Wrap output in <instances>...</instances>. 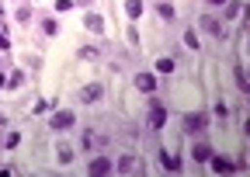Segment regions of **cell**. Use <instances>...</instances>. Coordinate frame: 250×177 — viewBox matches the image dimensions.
I'll list each match as a JSON object with an SVG mask.
<instances>
[{
	"label": "cell",
	"instance_id": "cell-1",
	"mask_svg": "<svg viewBox=\"0 0 250 177\" xmlns=\"http://www.w3.org/2000/svg\"><path fill=\"white\" fill-rule=\"evenodd\" d=\"M49 125H52L56 132H66V129L77 125V115H73V111H56V115L49 118Z\"/></svg>",
	"mask_w": 250,
	"mask_h": 177
},
{
	"label": "cell",
	"instance_id": "cell-2",
	"mask_svg": "<svg viewBox=\"0 0 250 177\" xmlns=\"http://www.w3.org/2000/svg\"><path fill=\"white\" fill-rule=\"evenodd\" d=\"M83 28H87V32H94V35H104V18L101 14H83Z\"/></svg>",
	"mask_w": 250,
	"mask_h": 177
},
{
	"label": "cell",
	"instance_id": "cell-3",
	"mask_svg": "<svg viewBox=\"0 0 250 177\" xmlns=\"http://www.w3.org/2000/svg\"><path fill=\"white\" fill-rule=\"evenodd\" d=\"M149 125H153V129H164V125H167V108H164V104H153V108H149Z\"/></svg>",
	"mask_w": 250,
	"mask_h": 177
},
{
	"label": "cell",
	"instance_id": "cell-4",
	"mask_svg": "<svg viewBox=\"0 0 250 177\" xmlns=\"http://www.w3.org/2000/svg\"><path fill=\"white\" fill-rule=\"evenodd\" d=\"M208 163H212V170H215V174H236V163H233V160H226V157H208Z\"/></svg>",
	"mask_w": 250,
	"mask_h": 177
},
{
	"label": "cell",
	"instance_id": "cell-5",
	"mask_svg": "<svg viewBox=\"0 0 250 177\" xmlns=\"http://www.w3.org/2000/svg\"><path fill=\"white\" fill-rule=\"evenodd\" d=\"M101 94H104V87H101V83H87L83 91H80V101L94 104V101H101Z\"/></svg>",
	"mask_w": 250,
	"mask_h": 177
},
{
	"label": "cell",
	"instance_id": "cell-6",
	"mask_svg": "<svg viewBox=\"0 0 250 177\" xmlns=\"http://www.w3.org/2000/svg\"><path fill=\"white\" fill-rule=\"evenodd\" d=\"M87 174H94V177H104V174H111V160H108V157H98V160L90 163V170H87Z\"/></svg>",
	"mask_w": 250,
	"mask_h": 177
},
{
	"label": "cell",
	"instance_id": "cell-7",
	"mask_svg": "<svg viewBox=\"0 0 250 177\" xmlns=\"http://www.w3.org/2000/svg\"><path fill=\"white\" fill-rule=\"evenodd\" d=\"M136 87H139L143 94H153V91H156V80H153V73H139V77H136Z\"/></svg>",
	"mask_w": 250,
	"mask_h": 177
},
{
	"label": "cell",
	"instance_id": "cell-8",
	"mask_svg": "<svg viewBox=\"0 0 250 177\" xmlns=\"http://www.w3.org/2000/svg\"><path fill=\"white\" fill-rule=\"evenodd\" d=\"M184 129L188 132H202L205 129V115H184Z\"/></svg>",
	"mask_w": 250,
	"mask_h": 177
},
{
	"label": "cell",
	"instance_id": "cell-9",
	"mask_svg": "<svg viewBox=\"0 0 250 177\" xmlns=\"http://www.w3.org/2000/svg\"><path fill=\"white\" fill-rule=\"evenodd\" d=\"M115 167H118V174H132L136 167H143V160H136V157H122Z\"/></svg>",
	"mask_w": 250,
	"mask_h": 177
},
{
	"label": "cell",
	"instance_id": "cell-10",
	"mask_svg": "<svg viewBox=\"0 0 250 177\" xmlns=\"http://www.w3.org/2000/svg\"><path fill=\"white\" fill-rule=\"evenodd\" d=\"M202 28H205L208 35H215V39H223V35H226V32H223V24H219L215 18H202Z\"/></svg>",
	"mask_w": 250,
	"mask_h": 177
},
{
	"label": "cell",
	"instance_id": "cell-11",
	"mask_svg": "<svg viewBox=\"0 0 250 177\" xmlns=\"http://www.w3.org/2000/svg\"><path fill=\"white\" fill-rule=\"evenodd\" d=\"M191 157H195V163H205V160L212 157V150H208L205 142H195V150H191Z\"/></svg>",
	"mask_w": 250,
	"mask_h": 177
},
{
	"label": "cell",
	"instance_id": "cell-12",
	"mask_svg": "<svg viewBox=\"0 0 250 177\" xmlns=\"http://www.w3.org/2000/svg\"><path fill=\"white\" fill-rule=\"evenodd\" d=\"M56 157H59V163H73V150L66 142H56Z\"/></svg>",
	"mask_w": 250,
	"mask_h": 177
},
{
	"label": "cell",
	"instance_id": "cell-13",
	"mask_svg": "<svg viewBox=\"0 0 250 177\" xmlns=\"http://www.w3.org/2000/svg\"><path fill=\"white\" fill-rule=\"evenodd\" d=\"M160 163H164L170 174H177V170H181V157H167V150L160 153Z\"/></svg>",
	"mask_w": 250,
	"mask_h": 177
},
{
	"label": "cell",
	"instance_id": "cell-14",
	"mask_svg": "<svg viewBox=\"0 0 250 177\" xmlns=\"http://www.w3.org/2000/svg\"><path fill=\"white\" fill-rule=\"evenodd\" d=\"M125 14H129V18H139V14H143V0H125Z\"/></svg>",
	"mask_w": 250,
	"mask_h": 177
},
{
	"label": "cell",
	"instance_id": "cell-15",
	"mask_svg": "<svg viewBox=\"0 0 250 177\" xmlns=\"http://www.w3.org/2000/svg\"><path fill=\"white\" fill-rule=\"evenodd\" d=\"M156 73H174V59H170V56L156 59Z\"/></svg>",
	"mask_w": 250,
	"mask_h": 177
},
{
	"label": "cell",
	"instance_id": "cell-16",
	"mask_svg": "<svg viewBox=\"0 0 250 177\" xmlns=\"http://www.w3.org/2000/svg\"><path fill=\"white\" fill-rule=\"evenodd\" d=\"M42 32H45V35H49V39H56V35H59V32H62V28H59V24H56V21H42Z\"/></svg>",
	"mask_w": 250,
	"mask_h": 177
},
{
	"label": "cell",
	"instance_id": "cell-17",
	"mask_svg": "<svg viewBox=\"0 0 250 177\" xmlns=\"http://www.w3.org/2000/svg\"><path fill=\"white\" fill-rule=\"evenodd\" d=\"M80 59H87V63H90V59H98V49H94V45H87V49H80Z\"/></svg>",
	"mask_w": 250,
	"mask_h": 177
},
{
	"label": "cell",
	"instance_id": "cell-18",
	"mask_svg": "<svg viewBox=\"0 0 250 177\" xmlns=\"http://www.w3.org/2000/svg\"><path fill=\"white\" fill-rule=\"evenodd\" d=\"M236 87H240V91H243V94L250 91V87H247V77H243V70H240V66H236Z\"/></svg>",
	"mask_w": 250,
	"mask_h": 177
},
{
	"label": "cell",
	"instance_id": "cell-19",
	"mask_svg": "<svg viewBox=\"0 0 250 177\" xmlns=\"http://www.w3.org/2000/svg\"><path fill=\"white\" fill-rule=\"evenodd\" d=\"M240 11H243V4H236V0H233V4L226 7V18H240Z\"/></svg>",
	"mask_w": 250,
	"mask_h": 177
},
{
	"label": "cell",
	"instance_id": "cell-20",
	"mask_svg": "<svg viewBox=\"0 0 250 177\" xmlns=\"http://www.w3.org/2000/svg\"><path fill=\"white\" fill-rule=\"evenodd\" d=\"M18 21L28 24V21H31V7H18Z\"/></svg>",
	"mask_w": 250,
	"mask_h": 177
},
{
	"label": "cell",
	"instance_id": "cell-21",
	"mask_svg": "<svg viewBox=\"0 0 250 177\" xmlns=\"http://www.w3.org/2000/svg\"><path fill=\"white\" fill-rule=\"evenodd\" d=\"M184 45H188V49H198V35L188 32V35H184Z\"/></svg>",
	"mask_w": 250,
	"mask_h": 177
},
{
	"label": "cell",
	"instance_id": "cell-22",
	"mask_svg": "<svg viewBox=\"0 0 250 177\" xmlns=\"http://www.w3.org/2000/svg\"><path fill=\"white\" fill-rule=\"evenodd\" d=\"M156 11H160V18H167V21L174 18V7H170V4H160V7H156Z\"/></svg>",
	"mask_w": 250,
	"mask_h": 177
},
{
	"label": "cell",
	"instance_id": "cell-23",
	"mask_svg": "<svg viewBox=\"0 0 250 177\" xmlns=\"http://www.w3.org/2000/svg\"><path fill=\"white\" fill-rule=\"evenodd\" d=\"M18 142H21V136H18V132H11V136H7V142H4V146H7V150H14V146H18Z\"/></svg>",
	"mask_w": 250,
	"mask_h": 177
},
{
	"label": "cell",
	"instance_id": "cell-24",
	"mask_svg": "<svg viewBox=\"0 0 250 177\" xmlns=\"http://www.w3.org/2000/svg\"><path fill=\"white\" fill-rule=\"evenodd\" d=\"M70 7H73V0H56V11H59V14H62V11H70Z\"/></svg>",
	"mask_w": 250,
	"mask_h": 177
},
{
	"label": "cell",
	"instance_id": "cell-25",
	"mask_svg": "<svg viewBox=\"0 0 250 177\" xmlns=\"http://www.w3.org/2000/svg\"><path fill=\"white\" fill-rule=\"evenodd\" d=\"M11 49V42H7V35H0V52H7Z\"/></svg>",
	"mask_w": 250,
	"mask_h": 177
},
{
	"label": "cell",
	"instance_id": "cell-26",
	"mask_svg": "<svg viewBox=\"0 0 250 177\" xmlns=\"http://www.w3.org/2000/svg\"><path fill=\"white\" fill-rule=\"evenodd\" d=\"M208 4H212V7H223V4H229V0H208Z\"/></svg>",
	"mask_w": 250,
	"mask_h": 177
}]
</instances>
